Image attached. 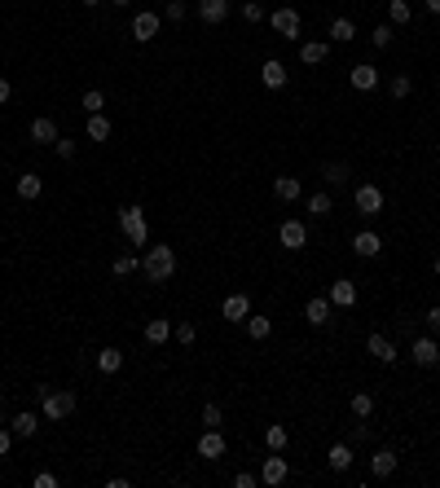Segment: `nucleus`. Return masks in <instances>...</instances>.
Listing matches in <instances>:
<instances>
[{
	"label": "nucleus",
	"mask_w": 440,
	"mask_h": 488,
	"mask_svg": "<svg viewBox=\"0 0 440 488\" xmlns=\"http://www.w3.org/2000/svg\"><path fill=\"white\" fill-rule=\"evenodd\" d=\"M278 237H282V246H291V251H304L308 246V224L304 220H287L278 229Z\"/></svg>",
	"instance_id": "6e6552de"
},
{
	"label": "nucleus",
	"mask_w": 440,
	"mask_h": 488,
	"mask_svg": "<svg viewBox=\"0 0 440 488\" xmlns=\"http://www.w3.org/2000/svg\"><path fill=\"white\" fill-rule=\"evenodd\" d=\"M53 150H57V159H75V141H70V137H57Z\"/></svg>",
	"instance_id": "79ce46f5"
},
{
	"label": "nucleus",
	"mask_w": 440,
	"mask_h": 488,
	"mask_svg": "<svg viewBox=\"0 0 440 488\" xmlns=\"http://www.w3.org/2000/svg\"><path fill=\"white\" fill-rule=\"evenodd\" d=\"M198 18H203L207 27H216V22L229 18V0H198Z\"/></svg>",
	"instance_id": "dca6fc26"
},
{
	"label": "nucleus",
	"mask_w": 440,
	"mask_h": 488,
	"mask_svg": "<svg viewBox=\"0 0 440 488\" xmlns=\"http://www.w3.org/2000/svg\"><path fill=\"white\" fill-rule=\"evenodd\" d=\"M141 269H146L150 282H168L176 273V251H172V246H150L146 260H141Z\"/></svg>",
	"instance_id": "f03ea898"
},
{
	"label": "nucleus",
	"mask_w": 440,
	"mask_h": 488,
	"mask_svg": "<svg viewBox=\"0 0 440 488\" xmlns=\"http://www.w3.org/2000/svg\"><path fill=\"white\" fill-rule=\"evenodd\" d=\"M251 484H256L251 471H238V475H233V488H251Z\"/></svg>",
	"instance_id": "49530a36"
},
{
	"label": "nucleus",
	"mask_w": 440,
	"mask_h": 488,
	"mask_svg": "<svg viewBox=\"0 0 440 488\" xmlns=\"http://www.w3.org/2000/svg\"><path fill=\"white\" fill-rule=\"evenodd\" d=\"M172 339V321H163V317H154L150 326H146V343L150 348H163V343Z\"/></svg>",
	"instance_id": "5701e85b"
},
{
	"label": "nucleus",
	"mask_w": 440,
	"mask_h": 488,
	"mask_svg": "<svg viewBox=\"0 0 440 488\" xmlns=\"http://www.w3.org/2000/svg\"><path fill=\"white\" fill-rule=\"evenodd\" d=\"M410 356H414V365H423V370H427V365L440 361V348H436V339H414L410 343Z\"/></svg>",
	"instance_id": "ddd939ff"
},
{
	"label": "nucleus",
	"mask_w": 440,
	"mask_h": 488,
	"mask_svg": "<svg viewBox=\"0 0 440 488\" xmlns=\"http://www.w3.org/2000/svg\"><path fill=\"white\" fill-rule=\"evenodd\" d=\"M159 27H163V18L154 14V9H146V14L133 18V40H137V44H150L154 35H159Z\"/></svg>",
	"instance_id": "423d86ee"
},
{
	"label": "nucleus",
	"mask_w": 440,
	"mask_h": 488,
	"mask_svg": "<svg viewBox=\"0 0 440 488\" xmlns=\"http://www.w3.org/2000/svg\"><path fill=\"white\" fill-rule=\"evenodd\" d=\"M388 92H392V97H410V92H414V79L410 75H392V84H388Z\"/></svg>",
	"instance_id": "c9c22d12"
},
{
	"label": "nucleus",
	"mask_w": 440,
	"mask_h": 488,
	"mask_svg": "<svg viewBox=\"0 0 440 488\" xmlns=\"http://www.w3.org/2000/svg\"><path fill=\"white\" fill-rule=\"evenodd\" d=\"M9 440H14V431H5V427H0V458L9 453Z\"/></svg>",
	"instance_id": "09e8293b"
},
{
	"label": "nucleus",
	"mask_w": 440,
	"mask_h": 488,
	"mask_svg": "<svg viewBox=\"0 0 440 488\" xmlns=\"http://www.w3.org/2000/svg\"><path fill=\"white\" fill-rule=\"evenodd\" d=\"M352 251L361 255V260H374L379 251H383V237H379V233H370V229H361V233L352 237Z\"/></svg>",
	"instance_id": "4468645a"
},
{
	"label": "nucleus",
	"mask_w": 440,
	"mask_h": 488,
	"mask_svg": "<svg viewBox=\"0 0 440 488\" xmlns=\"http://www.w3.org/2000/svg\"><path fill=\"white\" fill-rule=\"evenodd\" d=\"M330 304H335V308H352L356 304V286H352L348 277H339L335 286H330Z\"/></svg>",
	"instance_id": "4be33fe9"
},
{
	"label": "nucleus",
	"mask_w": 440,
	"mask_h": 488,
	"mask_svg": "<svg viewBox=\"0 0 440 488\" xmlns=\"http://www.w3.org/2000/svg\"><path fill=\"white\" fill-rule=\"evenodd\" d=\"M330 57V44L326 40H308V44H300V62L304 66H322Z\"/></svg>",
	"instance_id": "6ab92c4d"
},
{
	"label": "nucleus",
	"mask_w": 440,
	"mask_h": 488,
	"mask_svg": "<svg viewBox=\"0 0 440 488\" xmlns=\"http://www.w3.org/2000/svg\"><path fill=\"white\" fill-rule=\"evenodd\" d=\"M348 404H352V413H356V418H370V413H374V396H370V391H356V396H352Z\"/></svg>",
	"instance_id": "473e14b6"
},
{
	"label": "nucleus",
	"mask_w": 440,
	"mask_h": 488,
	"mask_svg": "<svg viewBox=\"0 0 440 488\" xmlns=\"http://www.w3.org/2000/svg\"><path fill=\"white\" fill-rule=\"evenodd\" d=\"M273 194L282 202H295L300 198V181H295V176H278V181H273Z\"/></svg>",
	"instance_id": "cd10ccee"
},
{
	"label": "nucleus",
	"mask_w": 440,
	"mask_h": 488,
	"mask_svg": "<svg viewBox=\"0 0 440 488\" xmlns=\"http://www.w3.org/2000/svg\"><path fill=\"white\" fill-rule=\"evenodd\" d=\"M79 106H84L88 115H102V110H106V92H102V88H88L84 97H79Z\"/></svg>",
	"instance_id": "2f4dec72"
},
{
	"label": "nucleus",
	"mask_w": 440,
	"mask_h": 488,
	"mask_svg": "<svg viewBox=\"0 0 440 488\" xmlns=\"http://www.w3.org/2000/svg\"><path fill=\"white\" fill-rule=\"evenodd\" d=\"M427 9H432V14H440V0H427Z\"/></svg>",
	"instance_id": "3c124183"
},
{
	"label": "nucleus",
	"mask_w": 440,
	"mask_h": 488,
	"mask_svg": "<svg viewBox=\"0 0 440 488\" xmlns=\"http://www.w3.org/2000/svg\"><path fill=\"white\" fill-rule=\"evenodd\" d=\"M198 458H207V462L224 458V436H220V427H207V431L198 436Z\"/></svg>",
	"instance_id": "0eeeda50"
},
{
	"label": "nucleus",
	"mask_w": 440,
	"mask_h": 488,
	"mask_svg": "<svg viewBox=\"0 0 440 488\" xmlns=\"http://www.w3.org/2000/svg\"><path fill=\"white\" fill-rule=\"evenodd\" d=\"M97 370H102V374L124 370V352H119V348H102V352H97Z\"/></svg>",
	"instance_id": "bb28decb"
},
{
	"label": "nucleus",
	"mask_w": 440,
	"mask_h": 488,
	"mask_svg": "<svg viewBox=\"0 0 440 488\" xmlns=\"http://www.w3.org/2000/svg\"><path fill=\"white\" fill-rule=\"evenodd\" d=\"M436 277H440V255H436Z\"/></svg>",
	"instance_id": "864d4df0"
},
{
	"label": "nucleus",
	"mask_w": 440,
	"mask_h": 488,
	"mask_svg": "<svg viewBox=\"0 0 440 488\" xmlns=\"http://www.w3.org/2000/svg\"><path fill=\"white\" fill-rule=\"evenodd\" d=\"M392 35H396V31H392V22H379V27L370 31V44H374V49H388Z\"/></svg>",
	"instance_id": "e433bc0d"
},
{
	"label": "nucleus",
	"mask_w": 440,
	"mask_h": 488,
	"mask_svg": "<svg viewBox=\"0 0 440 488\" xmlns=\"http://www.w3.org/2000/svg\"><path fill=\"white\" fill-rule=\"evenodd\" d=\"M365 352H370L374 361H383V365L396 361V348H392V339H388V335H370V339H365Z\"/></svg>",
	"instance_id": "f3484780"
},
{
	"label": "nucleus",
	"mask_w": 440,
	"mask_h": 488,
	"mask_svg": "<svg viewBox=\"0 0 440 488\" xmlns=\"http://www.w3.org/2000/svg\"><path fill=\"white\" fill-rule=\"evenodd\" d=\"M326 462H330V471H348L352 467V445H330V453H326Z\"/></svg>",
	"instance_id": "393cba45"
},
{
	"label": "nucleus",
	"mask_w": 440,
	"mask_h": 488,
	"mask_svg": "<svg viewBox=\"0 0 440 488\" xmlns=\"http://www.w3.org/2000/svg\"><path fill=\"white\" fill-rule=\"evenodd\" d=\"M40 194H44V176H40V172H22V176H18V198L35 202Z\"/></svg>",
	"instance_id": "aec40b11"
},
{
	"label": "nucleus",
	"mask_w": 440,
	"mask_h": 488,
	"mask_svg": "<svg viewBox=\"0 0 440 488\" xmlns=\"http://www.w3.org/2000/svg\"><path fill=\"white\" fill-rule=\"evenodd\" d=\"M242 18H247V22H260V18H265V9H260L256 0H247V5H242Z\"/></svg>",
	"instance_id": "c03bdc74"
},
{
	"label": "nucleus",
	"mask_w": 440,
	"mask_h": 488,
	"mask_svg": "<svg viewBox=\"0 0 440 488\" xmlns=\"http://www.w3.org/2000/svg\"><path fill=\"white\" fill-rule=\"evenodd\" d=\"M172 335H176V343H181V348H189V343H194V339H198V330H194V326H189V321H181V326H176V330H172Z\"/></svg>",
	"instance_id": "ea45409f"
},
{
	"label": "nucleus",
	"mask_w": 440,
	"mask_h": 488,
	"mask_svg": "<svg viewBox=\"0 0 440 488\" xmlns=\"http://www.w3.org/2000/svg\"><path fill=\"white\" fill-rule=\"evenodd\" d=\"M427 326H432V330H436V335H440V304L432 308V313H427Z\"/></svg>",
	"instance_id": "de8ad7c7"
},
{
	"label": "nucleus",
	"mask_w": 440,
	"mask_h": 488,
	"mask_svg": "<svg viewBox=\"0 0 440 488\" xmlns=\"http://www.w3.org/2000/svg\"><path fill=\"white\" fill-rule=\"evenodd\" d=\"M111 137V119L106 115H88V141H106Z\"/></svg>",
	"instance_id": "7c9ffc66"
},
{
	"label": "nucleus",
	"mask_w": 440,
	"mask_h": 488,
	"mask_svg": "<svg viewBox=\"0 0 440 488\" xmlns=\"http://www.w3.org/2000/svg\"><path fill=\"white\" fill-rule=\"evenodd\" d=\"M163 18H168V22H185V0H168V5H163Z\"/></svg>",
	"instance_id": "a19ab883"
},
{
	"label": "nucleus",
	"mask_w": 440,
	"mask_h": 488,
	"mask_svg": "<svg viewBox=\"0 0 440 488\" xmlns=\"http://www.w3.org/2000/svg\"><path fill=\"white\" fill-rule=\"evenodd\" d=\"M410 18H414V9L405 5V0H388V22L392 27H405Z\"/></svg>",
	"instance_id": "c756f323"
},
{
	"label": "nucleus",
	"mask_w": 440,
	"mask_h": 488,
	"mask_svg": "<svg viewBox=\"0 0 440 488\" xmlns=\"http://www.w3.org/2000/svg\"><path fill=\"white\" fill-rule=\"evenodd\" d=\"M348 84H352L356 92H374V88H379V70L365 66V62H356V66L348 70Z\"/></svg>",
	"instance_id": "9b49d317"
},
{
	"label": "nucleus",
	"mask_w": 440,
	"mask_h": 488,
	"mask_svg": "<svg viewBox=\"0 0 440 488\" xmlns=\"http://www.w3.org/2000/svg\"><path fill=\"white\" fill-rule=\"evenodd\" d=\"M273 31L278 35H287V40H300V31H304V22H300V14H295L291 5H282V9H273Z\"/></svg>",
	"instance_id": "20e7f679"
},
{
	"label": "nucleus",
	"mask_w": 440,
	"mask_h": 488,
	"mask_svg": "<svg viewBox=\"0 0 440 488\" xmlns=\"http://www.w3.org/2000/svg\"><path fill=\"white\" fill-rule=\"evenodd\" d=\"M35 396H40V409H44V418L49 422H62L75 413V391H44V387H35Z\"/></svg>",
	"instance_id": "f257e3e1"
},
{
	"label": "nucleus",
	"mask_w": 440,
	"mask_h": 488,
	"mask_svg": "<svg viewBox=\"0 0 440 488\" xmlns=\"http://www.w3.org/2000/svg\"><path fill=\"white\" fill-rule=\"evenodd\" d=\"M287 475H291V462H287V458H278V453H273V458L265 462V467H260V480H265L269 488L287 484Z\"/></svg>",
	"instance_id": "9d476101"
},
{
	"label": "nucleus",
	"mask_w": 440,
	"mask_h": 488,
	"mask_svg": "<svg viewBox=\"0 0 440 488\" xmlns=\"http://www.w3.org/2000/svg\"><path fill=\"white\" fill-rule=\"evenodd\" d=\"M9 431H14L18 440H31L35 431H40V418H35L31 409H22V413H14V422H9Z\"/></svg>",
	"instance_id": "412c9836"
},
{
	"label": "nucleus",
	"mask_w": 440,
	"mask_h": 488,
	"mask_svg": "<svg viewBox=\"0 0 440 488\" xmlns=\"http://www.w3.org/2000/svg\"><path fill=\"white\" fill-rule=\"evenodd\" d=\"M242 326H247V335H251L256 343H265V339L273 335V317H247Z\"/></svg>",
	"instance_id": "a878e982"
},
{
	"label": "nucleus",
	"mask_w": 440,
	"mask_h": 488,
	"mask_svg": "<svg viewBox=\"0 0 440 488\" xmlns=\"http://www.w3.org/2000/svg\"><path fill=\"white\" fill-rule=\"evenodd\" d=\"M370 471L379 475V480H388V475H396V453H392V449H379V453L370 458Z\"/></svg>",
	"instance_id": "b1692460"
},
{
	"label": "nucleus",
	"mask_w": 440,
	"mask_h": 488,
	"mask_svg": "<svg viewBox=\"0 0 440 488\" xmlns=\"http://www.w3.org/2000/svg\"><path fill=\"white\" fill-rule=\"evenodd\" d=\"M119 229H124V237H128V242H133V246H146V242H150V229H146V211H141L137 202H133V207H124V211H119Z\"/></svg>",
	"instance_id": "7ed1b4c3"
},
{
	"label": "nucleus",
	"mask_w": 440,
	"mask_h": 488,
	"mask_svg": "<svg viewBox=\"0 0 440 488\" xmlns=\"http://www.w3.org/2000/svg\"><path fill=\"white\" fill-rule=\"evenodd\" d=\"M115 5H128V0H115Z\"/></svg>",
	"instance_id": "5fc2aeb1"
},
{
	"label": "nucleus",
	"mask_w": 440,
	"mask_h": 488,
	"mask_svg": "<svg viewBox=\"0 0 440 488\" xmlns=\"http://www.w3.org/2000/svg\"><path fill=\"white\" fill-rule=\"evenodd\" d=\"M330 313H335L330 295H317V300H308V304H304V317H308V326H330Z\"/></svg>",
	"instance_id": "1a4fd4ad"
},
{
	"label": "nucleus",
	"mask_w": 440,
	"mask_h": 488,
	"mask_svg": "<svg viewBox=\"0 0 440 488\" xmlns=\"http://www.w3.org/2000/svg\"><path fill=\"white\" fill-rule=\"evenodd\" d=\"M79 5H88V9H93V5H102V0H79Z\"/></svg>",
	"instance_id": "603ef678"
},
{
	"label": "nucleus",
	"mask_w": 440,
	"mask_h": 488,
	"mask_svg": "<svg viewBox=\"0 0 440 488\" xmlns=\"http://www.w3.org/2000/svg\"><path fill=\"white\" fill-rule=\"evenodd\" d=\"M287 440H291V436H287V427H278V422H273L269 431H265V445L273 449V453H282V449H287Z\"/></svg>",
	"instance_id": "72a5a7b5"
},
{
	"label": "nucleus",
	"mask_w": 440,
	"mask_h": 488,
	"mask_svg": "<svg viewBox=\"0 0 440 488\" xmlns=\"http://www.w3.org/2000/svg\"><path fill=\"white\" fill-rule=\"evenodd\" d=\"M57 137H62V133H57V124H53V119L49 115H40V119H31V141H40V146H53V141Z\"/></svg>",
	"instance_id": "a211bd4d"
},
{
	"label": "nucleus",
	"mask_w": 440,
	"mask_h": 488,
	"mask_svg": "<svg viewBox=\"0 0 440 488\" xmlns=\"http://www.w3.org/2000/svg\"><path fill=\"white\" fill-rule=\"evenodd\" d=\"M5 101H9V79L0 75V106H5Z\"/></svg>",
	"instance_id": "8fccbe9b"
},
{
	"label": "nucleus",
	"mask_w": 440,
	"mask_h": 488,
	"mask_svg": "<svg viewBox=\"0 0 440 488\" xmlns=\"http://www.w3.org/2000/svg\"><path fill=\"white\" fill-rule=\"evenodd\" d=\"M220 404H203V427H220Z\"/></svg>",
	"instance_id": "37998d69"
},
{
	"label": "nucleus",
	"mask_w": 440,
	"mask_h": 488,
	"mask_svg": "<svg viewBox=\"0 0 440 488\" xmlns=\"http://www.w3.org/2000/svg\"><path fill=\"white\" fill-rule=\"evenodd\" d=\"M330 40H335V44H348V40H356V27H352V18H335V22H330Z\"/></svg>",
	"instance_id": "c85d7f7f"
},
{
	"label": "nucleus",
	"mask_w": 440,
	"mask_h": 488,
	"mask_svg": "<svg viewBox=\"0 0 440 488\" xmlns=\"http://www.w3.org/2000/svg\"><path fill=\"white\" fill-rule=\"evenodd\" d=\"M352 202H356L361 216H379V211H383V189H379V185H356Z\"/></svg>",
	"instance_id": "39448f33"
},
{
	"label": "nucleus",
	"mask_w": 440,
	"mask_h": 488,
	"mask_svg": "<svg viewBox=\"0 0 440 488\" xmlns=\"http://www.w3.org/2000/svg\"><path fill=\"white\" fill-rule=\"evenodd\" d=\"M220 317L224 321H247L251 317V300H247V295H229V300L220 304Z\"/></svg>",
	"instance_id": "2eb2a0df"
},
{
	"label": "nucleus",
	"mask_w": 440,
	"mask_h": 488,
	"mask_svg": "<svg viewBox=\"0 0 440 488\" xmlns=\"http://www.w3.org/2000/svg\"><path fill=\"white\" fill-rule=\"evenodd\" d=\"M308 211H313V216H330V211H335V202H330L326 194H313V198H308Z\"/></svg>",
	"instance_id": "4c0bfd02"
},
{
	"label": "nucleus",
	"mask_w": 440,
	"mask_h": 488,
	"mask_svg": "<svg viewBox=\"0 0 440 488\" xmlns=\"http://www.w3.org/2000/svg\"><path fill=\"white\" fill-rule=\"evenodd\" d=\"M322 181H326V185H343V181H348V163H326V168H322Z\"/></svg>",
	"instance_id": "f704fd0d"
},
{
	"label": "nucleus",
	"mask_w": 440,
	"mask_h": 488,
	"mask_svg": "<svg viewBox=\"0 0 440 488\" xmlns=\"http://www.w3.org/2000/svg\"><path fill=\"white\" fill-rule=\"evenodd\" d=\"M137 269V255L133 251H124V255H115V277H128V273Z\"/></svg>",
	"instance_id": "58836bf2"
},
{
	"label": "nucleus",
	"mask_w": 440,
	"mask_h": 488,
	"mask_svg": "<svg viewBox=\"0 0 440 488\" xmlns=\"http://www.w3.org/2000/svg\"><path fill=\"white\" fill-rule=\"evenodd\" d=\"M31 484H35V488H57V475H53V471H40Z\"/></svg>",
	"instance_id": "a18cd8bd"
},
{
	"label": "nucleus",
	"mask_w": 440,
	"mask_h": 488,
	"mask_svg": "<svg viewBox=\"0 0 440 488\" xmlns=\"http://www.w3.org/2000/svg\"><path fill=\"white\" fill-rule=\"evenodd\" d=\"M260 79H265V88H287L291 70H287V62H278V57H269V62L260 66Z\"/></svg>",
	"instance_id": "f8f14e48"
}]
</instances>
